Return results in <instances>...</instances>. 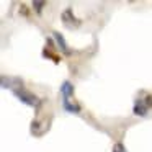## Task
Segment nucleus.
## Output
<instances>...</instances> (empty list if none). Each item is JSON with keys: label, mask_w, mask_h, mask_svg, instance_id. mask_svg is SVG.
<instances>
[{"label": "nucleus", "mask_w": 152, "mask_h": 152, "mask_svg": "<svg viewBox=\"0 0 152 152\" xmlns=\"http://www.w3.org/2000/svg\"><path fill=\"white\" fill-rule=\"evenodd\" d=\"M61 93L64 95V98L69 100V96L74 93V88H72V85H70V82H64L62 83V87H61Z\"/></svg>", "instance_id": "nucleus-3"}, {"label": "nucleus", "mask_w": 152, "mask_h": 152, "mask_svg": "<svg viewBox=\"0 0 152 152\" xmlns=\"http://www.w3.org/2000/svg\"><path fill=\"white\" fill-rule=\"evenodd\" d=\"M64 108H66L67 111H72V113H74V111H79V106H77V105H72V103H70L67 98H64Z\"/></svg>", "instance_id": "nucleus-5"}, {"label": "nucleus", "mask_w": 152, "mask_h": 152, "mask_svg": "<svg viewBox=\"0 0 152 152\" xmlns=\"http://www.w3.org/2000/svg\"><path fill=\"white\" fill-rule=\"evenodd\" d=\"M147 110H149L147 103L142 102V100H137V102L134 103V115H137V116H145Z\"/></svg>", "instance_id": "nucleus-2"}, {"label": "nucleus", "mask_w": 152, "mask_h": 152, "mask_svg": "<svg viewBox=\"0 0 152 152\" xmlns=\"http://www.w3.org/2000/svg\"><path fill=\"white\" fill-rule=\"evenodd\" d=\"M13 93L18 96V98L21 100L23 103H26V105H31V106H34V105H38V102H36V96L34 95H31V93H26V92H23V90H13Z\"/></svg>", "instance_id": "nucleus-1"}, {"label": "nucleus", "mask_w": 152, "mask_h": 152, "mask_svg": "<svg viewBox=\"0 0 152 152\" xmlns=\"http://www.w3.org/2000/svg\"><path fill=\"white\" fill-rule=\"evenodd\" d=\"M54 36H56V39H57V44L61 46V49L64 51L66 54H70V51H69V48H67V44H66V41L62 39V36H61L59 33H54Z\"/></svg>", "instance_id": "nucleus-4"}, {"label": "nucleus", "mask_w": 152, "mask_h": 152, "mask_svg": "<svg viewBox=\"0 0 152 152\" xmlns=\"http://www.w3.org/2000/svg\"><path fill=\"white\" fill-rule=\"evenodd\" d=\"M113 152H124V149H123V145H121V144H116V145H115V149H113Z\"/></svg>", "instance_id": "nucleus-7"}, {"label": "nucleus", "mask_w": 152, "mask_h": 152, "mask_svg": "<svg viewBox=\"0 0 152 152\" xmlns=\"http://www.w3.org/2000/svg\"><path fill=\"white\" fill-rule=\"evenodd\" d=\"M33 7H34V8H38V13H41V8L44 7V2H34Z\"/></svg>", "instance_id": "nucleus-6"}]
</instances>
